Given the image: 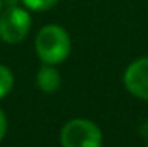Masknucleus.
<instances>
[{
  "label": "nucleus",
  "mask_w": 148,
  "mask_h": 147,
  "mask_svg": "<svg viewBox=\"0 0 148 147\" xmlns=\"http://www.w3.org/2000/svg\"><path fill=\"white\" fill-rule=\"evenodd\" d=\"M13 86H14V75L8 66L0 63V100L5 98L11 92Z\"/></svg>",
  "instance_id": "nucleus-6"
},
{
  "label": "nucleus",
  "mask_w": 148,
  "mask_h": 147,
  "mask_svg": "<svg viewBox=\"0 0 148 147\" xmlns=\"http://www.w3.org/2000/svg\"><path fill=\"white\" fill-rule=\"evenodd\" d=\"M22 5L27 10H33V11H47V10L54 8L58 3V0H21Z\"/></svg>",
  "instance_id": "nucleus-7"
},
{
  "label": "nucleus",
  "mask_w": 148,
  "mask_h": 147,
  "mask_svg": "<svg viewBox=\"0 0 148 147\" xmlns=\"http://www.w3.org/2000/svg\"><path fill=\"white\" fill-rule=\"evenodd\" d=\"M35 51L43 63L58 65L65 62L71 52V40L68 32L57 24L41 27L35 38Z\"/></svg>",
  "instance_id": "nucleus-1"
},
{
  "label": "nucleus",
  "mask_w": 148,
  "mask_h": 147,
  "mask_svg": "<svg viewBox=\"0 0 148 147\" xmlns=\"http://www.w3.org/2000/svg\"><path fill=\"white\" fill-rule=\"evenodd\" d=\"M36 86L44 93H54L62 86V76L54 65L43 63L36 71Z\"/></svg>",
  "instance_id": "nucleus-5"
},
{
  "label": "nucleus",
  "mask_w": 148,
  "mask_h": 147,
  "mask_svg": "<svg viewBox=\"0 0 148 147\" xmlns=\"http://www.w3.org/2000/svg\"><path fill=\"white\" fill-rule=\"evenodd\" d=\"M6 130H8V120H6L5 112H3L2 109H0V142H2V141H3V138H5Z\"/></svg>",
  "instance_id": "nucleus-8"
},
{
  "label": "nucleus",
  "mask_w": 148,
  "mask_h": 147,
  "mask_svg": "<svg viewBox=\"0 0 148 147\" xmlns=\"http://www.w3.org/2000/svg\"><path fill=\"white\" fill-rule=\"evenodd\" d=\"M2 6H3V0H0V13H2Z\"/></svg>",
  "instance_id": "nucleus-9"
},
{
  "label": "nucleus",
  "mask_w": 148,
  "mask_h": 147,
  "mask_svg": "<svg viewBox=\"0 0 148 147\" xmlns=\"http://www.w3.org/2000/svg\"><path fill=\"white\" fill-rule=\"evenodd\" d=\"M145 147H148V139H147V144H145Z\"/></svg>",
  "instance_id": "nucleus-10"
},
{
  "label": "nucleus",
  "mask_w": 148,
  "mask_h": 147,
  "mask_svg": "<svg viewBox=\"0 0 148 147\" xmlns=\"http://www.w3.org/2000/svg\"><path fill=\"white\" fill-rule=\"evenodd\" d=\"M123 82L131 95L148 101V57H140L129 63L123 75Z\"/></svg>",
  "instance_id": "nucleus-4"
},
{
  "label": "nucleus",
  "mask_w": 148,
  "mask_h": 147,
  "mask_svg": "<svg viewBox=\"0 0 148 147\" xmlns=\"http://www.w3.org/2000/svg\"><path fill=\"white\" fill-rule=\"evenodd\" d=\"M62 147H101L103 133L95 122L88 119H73L60 131Z\"/></svg>",
  "instance_id": "nucleus-2"
},
{
  "label": "nucleus",
  "mask_w": 148,
  "mask_h": 147,
  "mask_svg": "<svg viewBox=\"0 0 148 147\" xmlns=\"http://www.w3.org/2000/svg\"><path fill=\"white\" fill-rule=\"evenodd\" d=\"M32 17L25 8L11 5L0 13V40L6 44H17L29 35Z\"/></svg>",
  "instance_id": "nucleus-3"
}]
</instances>
